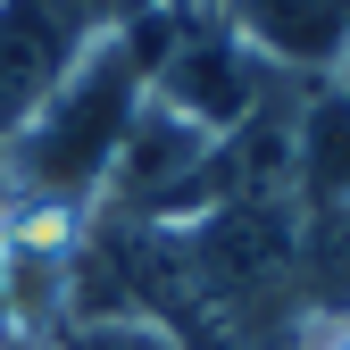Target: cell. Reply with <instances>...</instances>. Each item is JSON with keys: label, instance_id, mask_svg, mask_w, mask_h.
I'll return each instance as SVG.
<instances>
[{"label": "cell", "instance_id": "cell-2", "mask_svg": "<svg viewBox=\"0 0 350 350\" xmlns=\"http://www.w3.org/2000/svg\"><path fill=\"white\" fill-rule=\"evenodd\" d=\"M83 42H92V25L67 0H0V150L51 100V83L67 75V59Z\"/></svg>", "mask_w": 350, "mask_h": 350}, {"label": "cell", "instance_id": "cell-7", "mask_svg": "<svg viewBox=\"0 0 350 350\" xmlns=\"http://www.w3.org/2000/svg\"><path fill=\"white\" fill-rule=\"evenodd\" d=\"M0 350H25V342H17V325H9V292H0Z\"/></svg>", "mask_w": 350, "mask_h": 350}, {"label": "cell", "instance_id": "cell-1", "mask_svg": "<svg viewBox=\"0 0 350 350\" xmlns=\"http://www.w3.org/2000/svg\"><path fill=\"white\" fill-rule=\"evenodd\" d=\"M142 92H150V9L125 17V25H100L67 59V75L51 83V100L9 134V150H0V208L42 200V208L92 217Z\"/></svg>", "mask_w": 350, "mask_h": 350}, {"label": "cell", "instance_id": "cell-4", "mask_svg": "<svg viewBox=\"0 0 350 350\" xmlns=\"http://www.w3.org/2000/svg\"><path fill=\"white\" fill-rule=\"evenodd\" d=\"M292 200L300 208H350V100L334 83H309V100H300Z\"/></svg>", "mask_w": 350, "mask_h": 350}, {"label": "cell", "instance_id": "cell-8", "mask_svg": "<svg viewBox=\"0 0 350 350\" xmlns=\"http://www.w3.org/2000/svg\"><path fill=\"white\" fill-rule=\"evenodd\" d=\"M325 83H334V92H342V100H350V59H342V67H334V75H325Z\"/></svg>", "mask_w": 350, "mask_h": 350}, {"label": "cell", "instance_id": "cell-6", "mask_svg": "<svg viewBox=\"0 0 350 350\" xmlns=\"http://www.w3.org/2000/svg\"><path fill=\"white\" fill-rule=\"evenodd\" d=\"M300 350H350V317H325V325H309V342Z\"/></svg>", "mask_w": 350, "mask_h": 350}, {"label": "cell", "instance_id": "cell-5", "mask_svg": "<svg viewBox=\"0 0 350 350\" xmlns=\"http://www.w3.org/2000/svg\"><path fill=\"white\" fill-rule=\"evenodd\" d=\"M33 350H192L175 325H159L150 309H125V317H67L51 342Z\"/></svg>", "mask_w": 350, "mask_h": 350}, {"label": "cell", "instance_id": "cell-3", "mask_svg": "<svg viewBox=\"0 0 350 350\" xmlns=\"http://www.w3.org/2000/svg\"><path fill=\"white\" fill-rule=\"evenodd\" d=\"M217 17L292 83L334 75L350 59V0H217Z\"/></svg>", "mask_w": 350, "mask_h": 350}]
</instances>
